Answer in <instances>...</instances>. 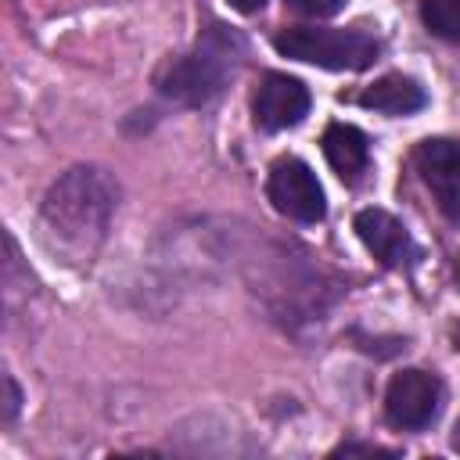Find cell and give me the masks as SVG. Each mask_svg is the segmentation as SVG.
<instances>
[{"instance_id": "14", "label": "cell", "mask_w": 460, "mask_h": 460, "mask_svg": "<svg viewBox=\"0 0 460 460\" xmlns=\"http://www.w3.org/2000/svg\"><path fill=\"white\" fill-rule=\"evenodd\" d=\"M226 4H230L234 11H241V14H255V11H259L266 0H226Z\"/></svg>"}, {"instance_id": "10", "label": "cell", "mask_w": 460, "mask_h": 460, "mask_svg": "<svg viewBox=\"0 0 460 460\" xmlns=\"http://www.w3.org/2000/svg\"><path fill=\"white\" fill-rule=\"evenodd\" d=\"M323 155H327L331 169H334L345 183H356V180L367 172V162H370L367 137H363L356 126H349V122L327 126V133H323Z\"/></svg>"}, {"instance_id": "8", "label": "cell", "mask_w": 460, "mask_h": 460, "mask_svg": "<svg viewBox=\"0 0 460 460\" xmlns=\"http://www.w3.org/2000/svg\"><path fill=\"white\" fill-rule=\"evenodd\" d=\"M356 234H359V241L367 244V252H370L381 266H392V270L410 266V259H413V241H410L406 226H402L392 212H385V208H363V212L356 216Z\"/></svg>"}, {"instance_id": "1", "label": "cell", "mask_w": 460, "mask_h": 460, "mask_svg": "<svg viewBox=\"0 0 460 460\" xmlns=\"http://www.w3.org/2000/svg\"><path fill=\"white\" fill-rule=\"evenodd\" d=\"M111 212L115 183L93 165H75L47 190L40 208V230L50 252L65 255L68 262H86L101 248Z\"/></svg>"}, {"instance_id": "5", "label": "cell", "mask_w": 460, "mask_h": 460, "mask_svg": "<svg viewBox=\"0 0 460 460\" xmlns=\"http://www.w3.org/2000/svg\"><path fill=\"white\" fill-rule=\"evenodd\" d=\"M442 402V385L428 370H399L385 388V417L392 428L420 431L435 420Z\"/></svg>"}, {"instance_id": "16", "label": "cell", "mask_w": 460, "mask_h": 460, "mask_svg": "<svg viewBox=\"0 0 460 460\" xmlns=\"http://www.w3.org/2000/svg\"><path fill=\"white\" fill-rule=\"evenodd\" d=\"M456 284H460V259H456Z\"/></svg>"}, {"instance_id": "3", "label": "cell", "mask_w": 460, "mask_h": 460, "mask_svg": "<svg viewBox=\"0 0 460 460\" xmlns=\"http://www.w3.org/2000/svg\"><path fill=\"white\" fill-rule=\"evenodd\" d=\"M230 68H234L230 40L219 36V32H212L190 54H180V58H172V61L162 65V72H158V93L165 101H172V104H183V108L208 104L223 90V79H226Z\"/></svg>"}, {"instance_id": "15", "label": "cell", "mask_w": 460, "mask_h": 460, "mask_svg": "<svg viewBox=\"0 0 460 460\" xmlns=\"http://www.w3.org/2000/svg\"><path fill=\"white\" fill-rule=\"evenodd\" d=\"M453 442H456V449H460V420H456V435H453Z\"/></svg>"}, {"instance_id": "9", "label": "cell", "mask_w": 460, "mask_h": 460, "mask_svg": "<svg viewBox=\"0 0 460 460\" xmlns=\"http://www.w3.org/2000/svg\"><path fill=\"white\" fill-rule=\"evenodd\" d=\"M359 104L370 108V111H381V115H413L428 104V93L410 75L392 72V75H381L377 83H370L359 93Z\"/></svg>"}, {"instance_id": "17", "label": "cell", "mask_w": 460, "mask_h": 460, "mask_svg": "<svg viewBox=\"0 0 460 460\" xmlns=\"http://www.w3.org/2000/svg\"><path fill=\"white\" fill-rule=\"evenodd\" d=\"M456 349H460V327H456Z\"/></svg>"}, {"instance_id": "11", "label": "cell", "mask_w": 460, "mask_h": 460, "mask_svg": "<svg viewBox=\"0 0 460 460\" xmlns=\"http://www.w3.org/2000/svg\"><path fill=\"white\" fill-rule=\"evenodd\" d=\"M420 18L431 36L460 43V0H420Z\"/></svg>"}, {"instance_id": "4", "label": "cell", "mask_w": 460, "mask_h": 460, "mask_svg": "<svg viewBox=\"0 0 460 460\" xmlns=\"http://www.w3.org/2000/svg\"><path fill=\"white\" fill-rule=\"evenodd\" d=\"M266 198L273 201V208L295 223H320L327 205H323V187L316 180V172L288 155V158H277L270 165V180H266Z\"/></svg>"}, {"instance_id": "6", "label": "cell", "mask_w": 460, "mask_h": 460, "mask_svg": "<svg viewBox=\"0 0 460 460\" xmlns=\"http://www.w3.org/2000/svg\"><path fill=\"white\" fill-rule=\"evenodd\" d=\"M309 115V90L284 72H266L252 97V119L266 133H280L298 126Z\"/></svg>"}, {"instance_id": "12", "label": "cell", "mask_w": 460, "mask_h": 460, "mask_svg": "<svg viewBox=\"0 0 460 460\" xmlns=\"http://www.w3.org/2000/svg\"><path fill=\"white\" fill-rule=\"evenodd\" d=\"M291 11H298V14H309V18H327V14H334V11H341V4L345 0H284Z\"/></svg>"}, {"instance_id": "2", "label": "cell", "mask_w": 460, "mask_h": 460, "mask_svg": "<svg viewBox=\"0 0 460 460\" xmlns=\"http://www.w3.org/2000/svg\"><path fill=\"white\" fill-rule=\"evenodd\" d=\"M273 47L284 58L327 68V72H359L377 58V40L363 29H316L295 25L273 36Z\"/></svg>"}, {"instance_id": "13", "label": "cell", "mask_w": 460, "mask_h": 460, "mask_svg": "<svg viewBox=\"0 0 460 460\" xmlns=\"http://www.w3.org/2000/svg\"><path fill=\"white\" fill-rule=\"evenodd\" d=\"M4 385H7V420H11L18 410V388H14V377H4Z\"/></svg>"}, {"instance_id": "7", "label": "cell", "mask_w": 460, "mask_h": 460, "mask_svg": "<svg viewBox=\"0 0 460 460\" xmlns=\"http://www.w3.org/2000/svg\"><path fill=\"white\" fill-rule=\"evenodd\" d=\"M413 165L424 180V187L431 190V198L438 201V208L449 219H460V144L453 140H424L413 151Z\"/></svg>"}]
</instances>
